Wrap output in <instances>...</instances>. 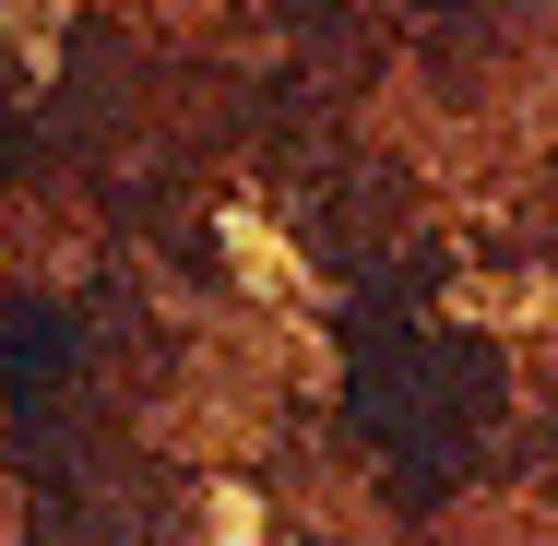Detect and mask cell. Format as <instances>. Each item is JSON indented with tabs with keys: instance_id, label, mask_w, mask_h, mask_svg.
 I'll list each match as a JSON object with an SVG mask.
<instances>
[]
</instances>
